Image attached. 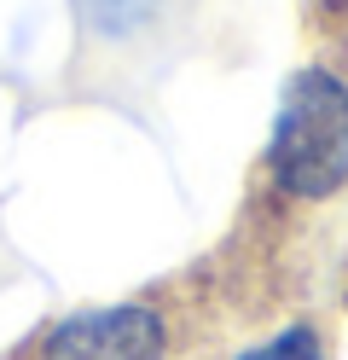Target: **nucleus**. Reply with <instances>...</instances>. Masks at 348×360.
I'll return each instance as SVG.
<instances>
[{
  "instance_id": "obj_4",
  "label": "nucleus",
  "mask_w": 348,
  "mask_h": 360,
  "mask_svg": "<svg viewBox=\"0 0 348 360\" xmlns=\"http://www.w3.org/2000/svg\"><path fill=\"white\" fill-rule=\"evenodd\" d=\"M238 360H325V337L314 326H285L278 337H267V343L244 349Z\"/></svg>"
},
{
  "instance_id": "obj_2",
  "label": "nucleus",
  "mask_w": 348,
  "mask_h": 360,
  "mask_svg": "<svg viewBox=\"0 0 348 360\" xmlns=\"http://www.w3.org/2000/svg\"><path fill=\"white\" fill-rule=\"evenodd\" d=\"M46 360H169V326L157 308H87L46 337Z\"/></svg>"
},
{
  "instance_id": "obj_1",
  "label": "nucleus",
  "mask_w": 348,
  "mask_h": 360,
  "mask_svg": "<svg viewBox=\"0 0 348 360\" xmlns=\"http://www.w3.org/2000/svg\"><path fill=\"white\" fill-rule=\"evenodd\" d=\"M267 174L285 198L319 204L348 186V87L331 70H296L267 134Z\"/></svg>"
},
{
  "instance_id": "obj_3",
  "label": "nucleus",
  "mask_w": 348,
  "mask_h": 360,
  "mask_svg": "<svg viewBox=\"0 0 348 360\" xmlns=\"http://www.w3.org/2000/svg\"><path fill=\"white\" fill-rule=\"evenodd\" d=\"M76 6H82V18H87L93 35H110L116 41V35H128V30L146 24L157 0H76Z\"/></svg>"
}]
</instances>
